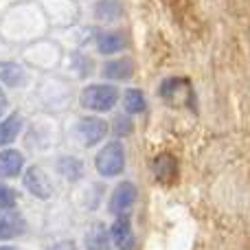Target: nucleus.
Wrapping results in <instances>:
<instances>
[{"label": "nucleus", "mask_w": 250, "mask_h": 250, "mask_svg": "<svg viewBox=\"0 0 250 250\" xmlns=\"http://www.w3.org/2000/svg\"><path fill=\"white\" fill-rule=\"evenodd\" d=\"M95 167L99 171V176H104V178L119 176L125 167V149H123L121 141H112L101 147V151L95 158Z\"/></svg>", "instance_id": "obj_1"}, {"label": "nucleus", "mask_w": 250, "mask_h": 250, "mask_svg": "<svg viewBox=\"0 0 250 250\" xmlns=\"http://www.w3.org/2000/svg\"><path fill=\"white\" fill-rule=\"evenodd\" d=\"M82 105L92 112H108L117 105L119 101V90L114 86L108 83H101V86H88L82 92Z\"/></svg>", "instance_id": "obj_2"}, {"label": "nucleus", "mask_w": 250, "mask_h": 250, "mask_svg": "<svg viewBox=\"0 0 250 250\" xmlns=\"http://www.w3.org/2000/svg\"><path fill=\"white\" fill-rule=\"evenodd\" d=\"M22 182H24L26 191L33 193L35 198H40V200L51 198V193H53L51 180H48V176L42 171V167H38V165H31V167L26 169L24 176H22Z\"/></svg>", "instance_id": "obj_3"}, {"label": "nucleus", "mask_w": 250, "mask_h": 250, "mask_svg": "<svg viewBox=\"0 0 250 250\" xmlns=\"http://www.w3.org/2000/svg\"><path fill=\"white\" fill-rule=\"evenodd\" d=\"M75 132H77L79 141H82L83 145L92 147V145H97V143H101V138L108 134V123H105L104 119L86 117V119H82V121L77 123Z\"/></svg>", "instance_id": "obj_4"}, {"label": "nucleus", "mask_w": 250, "mask_h": 250, "mask_svg": "<svg viewBox=\"0 0 250 250\" xmlns=\"http://www.w3.org/2000/svg\"><path fill=\"white\" fill-rule=\"evenodd\" d=\"M134 202H136V187L127 180L119 182V187L114 189L112 198H110V211L117 217H121L134 207Z\"/></svg>", "instance_id": "obj_5"}, {"label": "nucleus", "mask_w": 250, "mask_h": 250, "mask_svg": "<svg viewBox=\"0 0 250 250\" xmlns=\"http://www.w3.org/2000/svg\"><path fill=\"white\" fill-rule=\"evenodd\" d=\"M24 230H26V222L16 208L13 211H0V242L20 237Z\"/></svg>", "instance_id": "obj_6"}, {"label": "nucleus", "mask_w": 250, "mask_h": 250, "mask_svg": "<svg viewBox=\"0 0 250 250\" xmlns=\"http://www.w3.org/2000/svg\"><path fill=\"white\" fill-rule=\"evenodd\" d=\"M110 237H112L114 246L119 250H132L134 248V237H132V224L125 215L117 217V222L110 229Z\"/></svg>", "instance_id": "obj_7"}, {"label": "nucleus", "mask_w": 250, "mask_h": 250, "mask_svg": "<svg viewBox=\"0 0 250 250\" xmlns=\"http://www.w3.org/2000/svg\"><path fill=\"white\" fill-rule=\"evenodd\" d=\"M22 167H24V158L18 149L0 151V176L2 178H18Z\"/></svg>", "instance_id": "obj_8"}, {"label": "nucleus", "mask_w": 250, "mask_h": 250, "mask_svg": "<svg viewBox=\"0 0 250 250\" xmlns=\"http://www.w3.org/2000/svg\"><path fill=\"white\" fill-rule=\"evenodd\" d=\"M0 82L11 88H20L26 82V73L18 62H0Z\"/></svg>", "instance_id": "obj_9"}, {"label": "nucleus", "mask_w": 250, "mask_h": 250, "mask_svg": "<svg viewBox=\"0 0 250 250\" xmlns=\"http://www.w3.org/2000/svg\"><path fill=\"white\" fill-rule=\"evenodd\" d=\"M151 169H154V176L158 182H163V185H167V182H171L173 178H176V160H173V156L169 154H160L158 158L154 160V165H151Z\"/></svg>", "instance_id": "obj_10"}, {"label": "nucleus", "mask_w": 250, "mask_h": 250, "mask_svg": "<svg viewBox=\"0 0 250 250\" xmlns=\"http://www.w3.org/2000/svg\"><path fill=\"white\" fill-rule=\"evenodd\" d=\"M86 250H112V237L104 224H92L86 235Z\"/></svg>", "instance_id": "obj_11"}, {"label": "nucleus", "mask_w": 250, "mask_h": 250, "mask_svg": "<svg viewBox=\"0 0 250 250\" xmlns=\"http://www.w3.org/2000/svg\"><path fill=\"white\" fill-rule=\"evenodd\" d=\"M20 129H22V117L18 112L9 114L4 121H0V147H4V145L16 141Z\"/></svg>", "instance_id": "obj_12"}, {"label": "nucleus", "mask_w": 250, "mask_h": 250, "mask_svg": "<svg viewBox=\"0 0 250 250\" xmlns=\"http://www.w3.org/2000/svg\"><path fill=\"white\" fill-rule=\"evenodd\" d=\"M104 75L108 79H129L134 75L132 60H112L104 66Z\"/></svg>", "instance_id": "obj_13"}, {"label": "nucleus", "mask_w": 250, "mask_h": 250, "mask_svg": "<svg viewBox=\"0 0 250 250\" xmlns=\"http://www.w3.org/2000/svg\"><path fill=\"white\" fill-rule=\"evenodd\" d=\"M97 46H99V53L112 55V53H119L125 46V40H123V35L108 31V33H101L99 38H97Z\"/></svg>", "instance_id": "obj_14"}, {"label": "nucleus", "mask_w": 250, "mask_h": 250, "mask_svg": "<svg viewBox=\"0 0 250 250\" xmlns=\"http://www.w3.org/2000/svg\"><path fill=\"white\" fill-rule=\"evenodd\" d=\"M57 171L64 178H68V180H79L83 173V163L73 158V156H64V158L57 160Z\"/></svg>", "instance_id": "obj_15"}, {"label": "nucleus", "mask_w": 250, "mask_h": 250, "mask_svg": "<svg viewBox=\"0 0 250 250\" xmlns=\"http://www.w3.org/2000/svg\"><path fill=\"white\" fill-rule=\"evenodd\" d=\"M145 95H143L138 88H129L123 95V108L127 114H141L145 112Z\"/></svg>", "instance_id": "obj_16"}, {"label": "nucleus", "mask_w": 250, "mask_h": 250, "mask_svg": "<svg viewBox=\"0 0 250 250\" xmlns=\"http://www.w3.org/2000/svg\"><path fill=\"white\" fill-rule=\"evenodd\" d=\"M95 16L105 22L117 20L121 16V4H119V0H99L95 7Z\"/></svg>", "instance_id": "obj_17"}, {"label": "nucleus", "mask_w": 250, "mask_h": 250, "mask_svg": "<svg viewBox=\"0 0 250 250\" xmlns=\"http://www.w3.org/2000/svg\"><path fill=\"white\" fill-rule=\"evenodd\" d=\"M16 202H18L16 191H13L9 185L0 182V211H13Z\"/></svg>", "instance_id": "obj_18"}, {"label": "nucleus", "mask_w": 250, "mask_h": 250, "mask_svg": "<svg viewBox=\"0 0 250 250\" xmlns=\"http://www.w3.org/2000/svg\"><path fill=\"white\" fill-rule=\"evenodd\" d=\"M182 86H187L185 79H167V82L163 83V88H160V95H163V97H171L173 92H176L178 88H182Z\"/></svg>", "instance_id": "obj_19"}, {"label": "nucleus", "mask_w": 250, "mask_h": 250, "mask_svg": "<svg viewBox=\"0 0 250 250\" xmlns=\"http://www.w3.org/2000/svg\"><path fill=\"white\" fill-rule=\"evenodd\" d=\"M129 132H132V119L119 117L117 121H114V134H117V136H127Z\"/></svg>", "instance_id": "obj_20"}, {"label": "nucleus", "mask_w": 250, "mask_h": 250, "mask_svg": "<svg viewBox=\"0 0 250 250\" xmlns=\"http://www.w3.org/2000/svg\"><path fill=\"white\" fill-rule=\"evenodd\" d=\"M48 250H77V246H75V242H57L55 246H51Z\"/></svg>", "instance_id": "obj_21"}, {"label": "nucleus", "mask_w": 250, "mask_h": 250, "mask_svg": "<svg viewBox=\"0 0 250 250\" xmlns=\"http://www.w3.org/2000/svg\"><path fill=\"white\" fill-rule=\"evenodd\" d=\"M4 110H7V95H4V90L0 88V117L4 114Z\"/></svg>", "instance_id": "obj_22"}, {"label": "nucleus", "mask_w": 250, "mask_h": 250, "mask_svg": "<svg viewBox=\"0 0 250 250\" xmlns=\"http://www.w3.org/2000/svg\"><path fill=\"white\" fill-rule=\"evenodd\" d=\"M0 250H20V248H16V246H0Z\"/></svg>", "instance_id": "obj_23"}]
</instances>
